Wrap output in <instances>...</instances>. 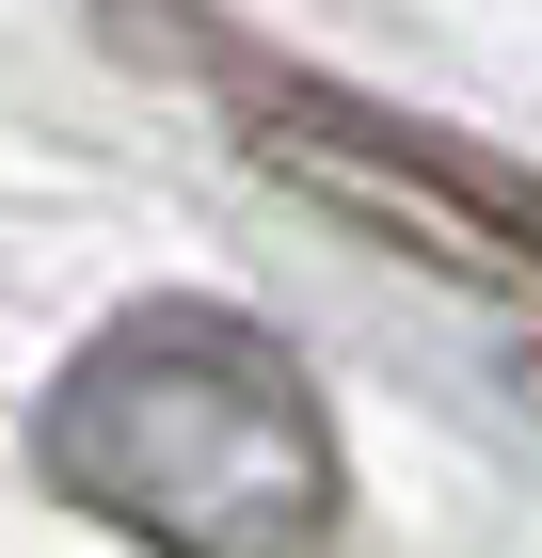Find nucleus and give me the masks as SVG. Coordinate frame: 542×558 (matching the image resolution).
<instances>
[{
  "mask_svg": "<svg viewBox=\"0 0 542 558\" xmlns=\"http://www.w3.org/2000/svg\"><path fill=\"white\" fill-rule=\"evenodd\" d=\"M33 478L128 558H335V399L255 303L144 288L33 399Z\"/></svg>",
  "mask_w": 542,
  "mask_h": 558,
  "instance_id": "nucleus-1",
  "label": "nucleus"
},
{
  "mask_svg": "<svg viewBox=\"0 0 542 558\" xmlns=\"http://www.w3.org/2000/svg\"><path fill=\"white\" fill-rule=\"evenodd\" d=\"M96 33H112L128 64H160V81H192L272 192L368 223L383 256L447 271V288H542V175L510 160V144L431 129L399 96L335 81V64H288L272 33H240L208 0H96Z\"/></svg>",
  "mask_w": 542,
  "mask_h": 558,
  "instance_id": "nucleus-2",
  "label": "nucleus"
}]
</instances>
